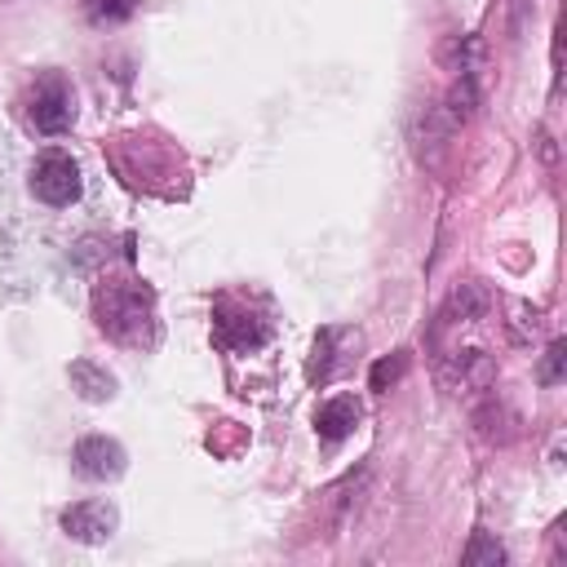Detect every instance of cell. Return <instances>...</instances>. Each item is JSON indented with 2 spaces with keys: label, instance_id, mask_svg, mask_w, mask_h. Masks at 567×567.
<instances>
[{
  "label": "cell",
  "instance_id": "cell-15",
  "mask_svg": "<svg viewBox=\"0 0 567 567\" xmlns=\"http://www.w3.org/2000/svg\"><path fill=\"white\" fill-rule=\"evenodd\" d=\"M443 62H447L456 75H461V71H474V62H478V40H470V35L461 40V35H456L452 44H443Z\"/></svg>",
  "mask_w": 567,
  "mask_h": 567
},
{
  "label": "cell",
  "instance_id": "cell-10",
  "mask_svg": "<svg viewBox=\"0 0 567 567\" xmlns=\"http://www.w3.org/2000/svg\"><path fill=\"white\" fill-rule=\"evenodd\" d=\"M359 416H363V408H359V399H354V394H332V399H323V403H319V412H315V430H319V439L341 443V439H350V434H354Z\"/></svg>",
  "mask_w": 567,
  "mask_h": 567
},
{
  "label": "cell",
  "instance_id": "cell-9",
  "mask_svg": "<svg viewBox=\"0 0 567 567\" xmlns=\"http://www.w3.org/2000/svg\"><path fill=\"white\" fill-rule=\"evenodd\" d=\"M452 133H456V128L447 124V115H443L439 102L421 106L416 120H412V146H416V159H421V164H439V155L447 151V137H452Z\"/></svg>",
  "mask_w": 567,
  "mask_h": 567
},
{
  "label": "cell",
  "instance_id": "cell-14",
  "mask_svg": "<svg viewBox=\"0 0 567 567\" xmlns=\"http://www.w3.org/2000/svg\"><path fill=\"white\" fill-rule=\"evenodd\" d=\"M461 563H465V567H501V563H505V549H501L496 536L474 532L470 545H465V554H461Z\"/></svg>",
  "mask_w": 567,
  "mask_h": 567
},
{
  "label": "cell",
  "instance_id": "cell-6",
  "mask_svg": "<svg viewBox=\"0 0 567 567\" xmlns=\"http://www.w3.org/2000/svg\"><path fill=\"white\" fill-rule=\"evenodd\" d=\"M71 461H75V474H84L93 483H106V478L124 474V447L115 439H106V434H84L75 443Z\"/></svg>",
  "mask_w": 567,
  "mask_h": 567
},
{
  "label": "cell",
  "instance_id": "cell-5",
  "mask_svg": "<svg viewBox=\"0 0 567 567\" xmlns=\"http://www.w3.org/2000/svg\"><path fill=\"white\" fill-rule=\"evenodd\" d=\"M350 350H359V332L354 328H319L306 377L310 381H332L337 372L350 368Z\"/></svg>",
  "mask_w": 567,
  "mask_h": 567
},
{
  "label": "cell",
  "instance_id": "cell-3",
  "mask_svg": "<svg viewBox=\"0 0 567 567\" xmlns=\"http://www.w3.org/2000/svg\"><path fill=\"white\" fill-rule=\"evenodd\" d=\"M27 120H31L40 133H49V137L66 133V128L75 124V89H71V80L58 75V71H44V75L27 89Z\"/></svg>",
  "mask_w": 567,
  "mask_h": 567
},
{
  "label": "cell",
  "instance_id": "cell-7",
  "mask_svg": "<svg viewBox=\"0 0 567 567\" xmlns=\"http://www.w3.org/2000/svg\"><path fill=\"white\" fill-rule=\"evenodd\" d=\"M115 509L106 505V501H75V505H66L62 509V532L71 536V540H80V545H102V540H111V532H115Z\"/></svg>",
  "mask_w": 567,
  "mask_h": 567
},
{
  "label": "cell",
  "instance_id": "cell-1",
  "mask_svg": "<svg viewBox=\"0 0 567 567\" xmlns=\"http://www.w3.org/2000/svg\"><path fill=\"white\" fill-rule=\"evenodd\" d=\"M93 319L120 346L155 341V297L142 279H102L93 288Z\"/></svg>",
  "mask_w": 567,
  "mask_h": 567
},
{
  "label": "cell",
  "instance_id": "cell-11",
  "mask_svg": "<svg viewBox=\"0 0 567 567\" xmlns=\"http://www.w3.org/2000/svg\"><path fill=\"white\" fill-rule=\"evenodd\" d=\"M439 106H443V115H447V124H452V128L470 124V120H474V111H478V80H474V71H461V75L452 80L447 97H443Z\"/></svg>",
  "mask_w": 567,
  "mask_h": 567
},
{
  "label": "cell",
  "instance_id": "cell-4",
  "mask_svg": "<svg viewBox=\"0 0 567 567\" xmlns=\"http://www.w3.org/2000/svg\"><path fill=\"white\" fill-rule=\"evenodd\" d=\"M84 190V177H80V164L66 155V151H40L35 164H31V195L49 208H66L75 204Z\"/></svg>",
  "mask_w": 567,
  "mask_h": 567
},
{
  "label": "cell",
  "instance_id": "cell-17",
  "mask_svg": "<svg viewBox=\"0 0 567 567\" xmlns=\"http://www.w3.org/2000/svg\"><path fill=\"white\" fill-rule=\"evenodd\" d=\"M93 22H124L137 13V0H84Z\"/></svg>",
  "mask_w": 567,
  "mask_h": 567
},
{
  "label": "cell",
  "instance_id": "cell-18",
  "mask_svg": "<svg viewBox=\"0 0 567 567\" xmlns=\"http://www.w3.org/2000/svg\"><path fill=\"white\" fill-rule=\"evenodd\" d=\"M403 372H408V350H394L390 359L372 363V390H390V385H394Z\"/></svg>",
  "mask_w": 567,
  "mask_h": 567
},
{
  "label": "cell",
  "instance_id": "cell-2",
  "mask_svg": "<svg viewBox=\"0 0 567 567\" xmlns=\"http://www.w3.org/2000/svg\"><path fill=\"white\" fill-rule=\"evenodd\" d=\"M487 315H492V292H487V284L461 279V284L447 292V301H443V310H439V319H434V346L443 350V346L478 341L474 332L483 328Z\"/></svg>",
  "mask_w": 567,
  "mask_h": 567
},
{
  "label": "cell",
  "instance_id": "cell-16",
  "mask_svg": "<svg viewBox=\"0 0 567 567\" xmlns=\"http://www.w3.org/2000/svg\"><path fill=\"white\" fill-rule=\"evenodd\" d=\"M563 368H567V341H549L540 368H536V381L540 385H558L563 381Z\"/></svg>",
  "mask_w": 567,
  "mask_h": 567
},
{
  "label": "cell",
  "instance_id": "cell-12",
  "mask_svg": "<svg viewBox=\"0 0 567 567\" xmlns=\"http://www.w3.org/2000/svg\"><path fill=\"white\" fill-rule=\"evenodd\" d=\"M71 385H75L89 403H106V399L115 394V377H111L106 368L89 363V359H75V363H71Z\"/></svg>",
  "mask_w": 567,
  "mask_h": 567
},
{
  "label": "cell",
  "instance_id": "cell-13",
  "mask_svg": "<svg viewBox=\"0 0 567 567\" xmlns=\"http://www.w3.org/2000/svg\"><path fill=\"white\" fill-rule=\"evenodd\" d=\"M505 315H509V319H505V332H509L514 346H527V341L540 332V310H536V306H527V301H509Z\"/></svg>",
  "mask_w": 567,
  "mask_h": 567
},
{
  "label": "cell",
  "instance_id": "cell-8",
  "mask_svg": "<svg viewBox=\"0 0 567 567\" xmlns=\"http://www.w3.org/2000/svg\"><path fill=\"white\" fill-rule=\"evenodd\" d=\"M266 319H257L252 310H244V306H221L217 315H213V337H217V346H226V350H257L261 341H266Z\"/></svg>",
  "mask_w": 567,
  "mask_h": 567
}]
</instances>
